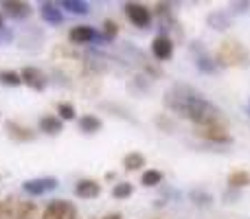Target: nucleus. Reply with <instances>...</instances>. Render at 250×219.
Listing matches in <instances>:
<instances>
[{"label":"nucleus","instance_id":"obj_20","mask_svg":"<svg viewBox=\"0 0 250 219\" xmlns=\"http://www.w3.org/2000/svg\"><path fill=\"white\" fill-rule=\"evenodd\" d=\"M145 167V156L141 151H129L123 158V169L125 171H138V169Z\"/></svg>","mask_w":250,"mask_h":219},{"label":"nucleus","instance_id":"obj_4","mask_svg":"<svg viewBox=\"0 0 250 219\" xmlns=\"http://www.w3.org/2000/svg\"><path fill=\"white\" fill-rule=\"evenodd\" d=\"M42 219H77V206L68 199H53L44 208Z\"/></svg>","mask_w":250,"mask_h":219},{"label":"nucleus","instance_id":"obj_32","mask_svg":"<svg viewBox=\"0 0 250 219\" xmlns=\"http://www.w3.org/2000/svg\"><path fill=\"white\" fill-rule=\"evenodd\" d=\"M104 219H123V217H121V213H108Z\"/></svg>","mask_w":250,"mask_h":219},{"label":"nucleus","instance_id":"obj_30","mask_svg":"<svg viewBox=\"0 0 250 219\" xmlns=\"http://www.w3.org/2000/svg\"><path fill=\"white\" fill-rule=\"evenodd\" d=\"M246 7H250V2H233V13H244Z\"/></svg>","mask_w":250,"mask_h":219},{"label":"nucleus","instance_id":"obj_24","mask_svg":"<svg viewBox=\"0 0 250 219\" xmlns=\"http://www.w3.org/2000/svg\"><path fill=\"white\" fill-rule=\"evenodd\" d=\"M0 86H7V88L22 86L20 73H16V70H0Z\"/></svg>","mask_w":250,"mask_h":219},{"label":"nucleus","instance_id":"obj_22","mask_svg":"<svg viewBox=\"0 0 250 219\" xmlns=\"http://www.w3.org/2000/svg\"><path fill=\"white\" fill-rule=\"evenodd\" d=\"M13 219H38V206L33 202H18Z\"/></svg>","mask_w":250,"mask_h":219},{"label":"nucleus","instance_id":"obj_26","mask_svg":"<svg viewBox=\"0 0 250 219\" xmlns=\"http://www.w3.org/2000/svg\"><path fill=\"white\" fill-rule=\"evenodd\" d=\"M132 193H134V186L129 184V182H117V184L112 186V198L114 199H127Z\"/></svg>","mask_w":250,"mask_h":219},{"label":"nucleus","instance_id":"obj_7","mask_svg":"<svg viewBox=\"0 0 250 219\" xmlns=\"http://www.w3.org/2000/svg\"><path fill=\"white\" fill-rule=\"evenodd\" d=\"M22 189H24L26 195H33V198L46 195V193H51V191L57 189V178H53V176L33 178V180H26L24 184H22Z\"/></svg>","mask_w":250,"mask_h":219},{"label":"nucleus","instance_id":"obj_17","mask_svg":"<svg viewBox=\"0 0 250 219\" xmlns=\"http://www.w3.org/2000/svg\"><path fill=\"white\" fill-rule=\"evenodd\" d=\"M207 24L215 31H226L230 26V16L226 11H211L207 16Z\"/></svg>","mask_w":250,"mask_h":219},{"label":"nucleus","instance_id":"obj_15","mask_svg":"<svg viewBox=\"0 0 250 219\" xmlns=\"http://www.w3.org/2000/svg\"><path fill=\"white\" fill-rule=\"evenodd\" d=\"M99 193H101V184L97 180H79L77 184H75V195L77 198H82V199H95V198H99Z\"/></svg>","mask_w":250,"mask_h":219},{"label":"nucleus","instance_id":"obj_19","mask_svg":"<svg viewBox=\"0 0 250 219\" xmlns=\"http://www.w3.org/2000/svg\"><path fill=\"white\" fill-rule=\"evenodd\" d=\"M60 7L75 13V16H86V13H90V4H88L86 0H62Z\"/></svg>","mask_w":250,"mask_h":219},{"label":"nucleus","instance_id":"obj_12","mask_svg":"<svg viewBox=\"0 0 250 219\" xmlns=\"http://www.w3.org/2000/svg\"><path fill=\"white\" fill-rule=\"evenodd\" d=\"M4 129H7V136L11 138V140H16V142H31V140H35V132H31L29 127L16 123V120H9V123L4 125Z\"/></svg>","mask_w":250,"mask_h":219},{"label":"nucleus","instance_id":"obj_27","mask_svg":"<svg viewBox=\"0 0 250 219\" xmlns=\"http://www.w3.org/2000/svg\"><path fill=\"white\" fill-rule=\"evenodd\" d=\"M117 35H119V24L108 18V20L104 22V40H105V42H112Z\"/></svg>","mask_w":250,"mask_h":219},{"label":"nucleus","instance_id":"obj_33","mask_svg":"<svg viewBox=\"0 0 250 219\" xmlns=\"http://www.w3.org/2000/svg\"><path fill=\"white\" fill-rule=\"evenodd\" d=\"M4 26V20H2V11H0V29Z\"/></svg>","mask_w":250,"mask_h":219},{"label":"nucleus","instance_id":"obj_35","mask_svg":"<svg viewBox=\"0 0 250 219\" xmlns=\"http://www.w3.org/2000/svg\"><path fill=\"white\" fill-rule=\"evenodd\" d=\"M0 206H2V202H0Z\"/></svg>","mask_w":250,"mask_h":219},{"label":"nucleus","instance_id":"obj_34","mask_svg":"<svg viewBox=\"0 0 250 219\" xmlns=\"http://www.w3.org/2000/svg\"><path fill=\"white\" fill-rule=\"evenodd\" d=\"M246 112H248V114H250V101H248V105H246Z\"/></svg>","mask_w":250,"mask_h":219},{"label":"nucleus","instance_id":"obj_25","mask_svg":"<svg viewBox=\"0 0 250 219\" xmlns=\"http://www.w3.org/2000/svg\"><path fill=\"white\" fill-rule=\"evenodd\" d=\"M18 202H20V199H18L16 195H9V198L2 202V206H0V217L2 219H13L16 208H18Z\"/></svg>","mask_w":250,"mask_h":219},{"label":"nucleus","instance_id":"obj_9","mask_svg":"<svg viewBox=\"0 0 250 219\" xmlns=\"http://www.w3.org/2000/svg\"><path fill=\"white\" fill-rule=\"evenodd\" d=\"M173 40L169 38L167 33H160L156 35L154 40H151V53H154V57L158 61H167L173 57Z\"/></svg>","mask_w":250,"mask_h":219},{"label":"nucleus","instance_id":"obj_29","mask_svg":"<svg viewBox=\"0 0 250 219\" xmlns=\"http://www.w3.org/2000/svg\"><path fill=\"white\" fill-rule=\"evenodd\" d=\"M222 199H224L226 204H235L239 199V191H235V189H226L224 193H222Z\"/></svg>","mask_w":250,"mask_h":219},{"label":"nucleus","instance_id":"obj_14","mask_svg":"<svg viewBox=\"0 0 250 219\" xmlns=\"http://www.w3.org/2000/svg\"><path fill=\"white\" fill-rule=\"evenodd\" d=\"M38 127H40V132L46 134V136H57V134L64 132V120L55 114H44L42 119H40Z\"/></svg>","mask_w":250,"mask_h":219},{"label":"nucleus","instance_id":"obj_28","mask_svg":"<svg viewBox=\"0 0 250 219\" xmlns=\"http://www.w3.org/2000/svg\"><path fill=\"white\" fill-rule=\"evenodd\" d=\"M57 114H60L62 120H73L77 116V112L70 103H57Z\"/></svg>","mask_w":250,"mask_h":219},{"label":"nucleus","instance_id":"obj_10","mask_svg":"<svg viewBox=\"0 0 250 219\" xmlns=\"http://www.w3.org/2000/svg\"><path fill=\"white\" fill-rule=\"evenodd\" d=\"M101 35L97 33L92 26L88 24H79V26H73V29L68 31V40L70 44H77V46H83V44H92L95 40H99Z\"/></svg>","mask_w":250,"mask_h":219},{"label":"nucleus","instance_id":"obj_5","mask_svg":"<svg viewBox=\"0 0 250 219\" xmlns=\"http://www.w3.org/2000/svg\"><path fill=\"white\" fill-rule=\"evenodd\" d=\"M123 9H125L127 20L132 22L134 26H138V29H147V26L151 24V20H154L151 9H147L145 4H141V2H127Z\"/></svg>","mask_w":250,"mask_h":219},{"label":"nucleus","instance_id":"obj_2","mask_svg":"<svg viewBox=\"0 0 250 219\" xmlns=\"http://www.w3.org/2000/svg\"><path fill=\"white\" fill-rule=\"evenodd\" d=\"M215 64L224 66V68H237V66H248L250 64V53L244 44L237 40H224L217 46L215 53Z\"/></svg>","mask_w":250,"mask_h":219},{"label":"nucleus","instance_id":"obj_23","mask_svg":"<svg viewBox=\"0 0 250 219\" xmlns=\"http://www.w3.org/2000/svg\"><path fill=\"white\" fill-rule=\"evenodd\" d=\"M160 182H163V173H160L158 169H147V171H143L141 184L145 186V189H154V186H158Z\"/></svg>","mask_w":250,"mask_h":219},{"label":"nucleus","instance_id":"obj_31","mask_svg":"<svg viewBox=\"0 0 250 219\" xmlns=\"http://www.w3.org/2000/svg\"><path fill=\"white\" fill-rule=\"evenodd\" d=\"M0 40H2V42H11L13 33H11V31H4V26H2V29H0Z\"/></svg>","mask_w":250,"mask_h":219},{"label":"nucleus","instance_id":"obj_13","mask_svg":"<svg viewBox=\"0 0 250 219\" xmlns=\"http://www.w3.org/2000/svg\"><path fill=\"white\" fill-rule=\"evenodd\" d=\"M40 16H42L44 22H48V24H53V26H60L62 22H64V13H62L60 4L48 2V0L40 4Z\"/></svg>","mask_w":250,"mask_h":219},{"label":"nucleus","instance_id":"obj_18","mask_svg":"<svg viewBox=\"0 0 250 219\" xmlns=\"http://www.w3.org/2000/svg\"><path fill=\"white\" fill-rule=\"evenodd\" d=\"M101 127H104V123H101L99 116H95V114L79 116V129H82L83 134H97Z\"/></svg>","mask_w":250,"mask_h":219},{"label":"nucleus","instance_id":"obj_11","mask_svg":"<svg viewBox=\"0 0 250 219\" xmlns=\"http://www.w3.org/2000/svg\"><path fill=\"white\" fill-rule=\"evenodd\" d=\"M0 11L7 13V16L13 18V20H24V18L31 16L33 7H31L29 2H22V0H7V2H2V9H0Z\"/></svg>","mask_w":250,"mask_h":219},{"label":"nucleus","instance_id":"obj_3","mask_svg":"<svg viewBox=\"0 0 250 219\" xmlns=\"http://www.w3.org/2000/svg\"><path fill=\"white\" fill-rule=\"evenodd\" d=\"M202 140L211 142V145H233V134L229 132L226 125H204V127H195Z\"/></svg>","mask_w":250,"mask_h":219},{"label":"nucleus","instance_id":"obj_16","mask_svg":"<svg viewBox=\"0 0 250 219\" xmlns=\"http://www.w3.org/2000/svg\"><path fill=\"white\" fill-rule=\"evenodd\" d=\"M226 184L229 189H235V191H242L250 186V171L248 169H237V171H230L229 178H226Z\"/></svg>","mask_w":250,"mask_h":219},{"label":"nucleus","instance_id":"obj_21","mask_svg":"<svg viewBox=\"0 0 250 219\" xmlns=\"http://www.w3.org/2000/svg\"><path fill=\"white\" fill-rule=\"evenodd\" d=\"M189 199H191V204H195V206H200V208H207V206H211L213 204V195L208 193V191H204V189L189 191Z\"/></svg>","mask_w":250,"mask_h":219},{"label":"nucleus","instance_id":"obj_6","mask_svg":"<svg viewBox=\"0 0 250 219\" xmlns=\"http://www.w3.org/2000/svg\"><path fill=\"white\" fill-rule=\"evenodd\" d=\"M191 53H193L195 66H198L200 73H204V75L217 73V68H220V66L215 64V57H211V53H208L200 42H191Z\"/></svg>","mask_w":250,"mask_h":219},{"label":"nucleus","instance_id":"obj_1","mask_svg":"<svg viewBox=\"0 0 250 219\" xmlns=\"http://www.w3.org/2000/svg\"><path fill=\"white\" fill-rule=\"evenodd\" d=\"M163 103L173 114H180L182 119H189L195 127H204V125H226L224 112L217 108L207 95L198 90V88L189 86V83H173L167 88L163 97Z\"/></svg>","mask_w":250,"mask_h":219},{"label":"nucleus","instance_id":"obj_8","mask_svg":"<svg viewBox=\"0 0 250 219\" xmlns=\"http://www.w3.org/2000/svg\"><path fill=\"white\" fill-rule=\"evenodd\" d=\"M20 77H22V83H24V86H29L31 90H35V92L46 90V86H48L46 75H44L40 68H33V66L22 68L20 70Z\"/></svg>","mask_w":250,"mask_h":219}]
</instances>
